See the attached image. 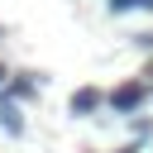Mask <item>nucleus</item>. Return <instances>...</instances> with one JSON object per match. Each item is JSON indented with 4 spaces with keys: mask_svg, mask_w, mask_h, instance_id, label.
Returning a JSON list of instances; mask_svg holds the SVG:
<instances>
[{
    "mask_svg": "<svg viewBox=\"0 0 153 153\" xmlns=\"http://www.w3.org/2000/svg\"><path fill=\"white\" fill-rule=\"evenodd\" d=\"M110 105H115L120 115H129V110H139V105H143V86H134V81H124V86H115V91H110Z\"/></svg>",
    "mask_w": 153,
    "mask_h": 153,
    "instance_id": "obj_1",
    "label": "nucleus"
},
{
    "mask_svg": "<svg viewBox=\"0 0 153 153\" xmlns=\"http://www.w3.org/2000/svg\"><path fill=\"white\" fill-rule=\"evenodd\" d=\"M96 105H100V91H96V86H81V91L72 96V115H91Z\"/></svg>",
    "mask_w": 153,
    "mask_h": 153,
    "instance_id": "obj_2",
    "label": "nucleus"
},
{
    "mask_svg": "<svg viewBox=\"0 0 153 153\" xmlns=\"http://www.w3.org/2000/svg\"><path fill=\"white\" fill-rule=\"evenodd\" d=\"M0 124H5L10 134H24V120H19V110H14L5 96H0Z\"/></svg>",
    "mask_w": 153,
    "mask_h": 153,
    "instance_id": "obj_3",
    "label": "nucleus"
},
{
    "mask_svg": "<svg viewBox=\"0 0 153 153\" xmlns=\"http://www.w3.org/2000/svg\"><path fill=\"white\" fill-rule=\"evenodd\" d=\"M10 96H24V100H29V96H33V81H14V86H10Z\"/></svg>",
    "mask_w": 153,
    "mask_h": 153,
    "instance_id": "obj_4",
    "label": "nucleus"
},
{
    "mask_svg": "<svg viewBox=\"0 0 153 153\" xmlns=\"http://www.w3.org/2000/svg\"><path fill=\"white\" fill-rule=\"evenodd\" d=\"M0 81H5V67H0Z\"/></svg>",
    "mask_w": 153,
    "mask_h": 153,
    "instance_id": "obj_5",
    "label": "nucleus"
}]
</instances>
